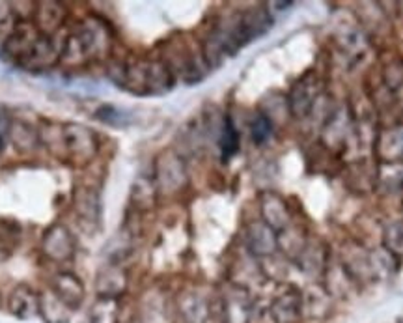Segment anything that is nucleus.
I'll return each mask as SVG.
<instances>
[{"label": "nucleus", "instance_id": "obj_1", "mask_svg": "<svg viewBox=\"0 0 403 323\" xmlns=\"http://www.w3.org/2000/svg\"><path fill=\"white\" fill-rule=\"evenodd\" d=\"M275 316H277L278 323H291L297 316V304H291L290 301H278L275 306Z\"/></svg>", "mask_w": 403, "mask_h": 323}]
</instances>
